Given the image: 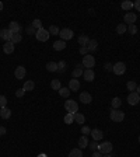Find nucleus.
Returning a JSON list of instances; mask_svg holds the SVG:
<instances>
[{
  "label": "nucleus",
  "instance_id": "f257e3e1",
  "mask_svg": "<svg viewBox=\"0 0 140 157\" xmlns=\"http://www.w3.org/2000/svg\"><path fill=\"white\" fill-rule=\"evenodd\" d=\"M109 118L112 119L113 122H122L125 119V112L123 111H119V109H111L109 112Z\"/></svg>",
  "mask_w": 140,
  "mask_h": 157
},
{
  "label": "nucleus",
  "instance_id": "f03ea898",
  "mask_svg": "<svg viewBox=\"0 0 140 157\" xmlns=\"http://www.w3.org/2000/svg\"><path fill=\"white\" fill-rule=\"evenodd\" d=\"M65 109L69 114H76L79 111V104L76 103L74 100H67L65 103Z\"/></svg>",
  "mask_w": 140,
  "mask_h": 157
},
{
  "label": "nucleus",
  "instance_id": "7ed1b4c3",
  "mask_svg": "<svg viewBox=\"0 0 140 157\" xmlns=\"http://www.w3.org/2000/svg\"><path fill=\"white\" fill-rule=\"evenodd\" d=\"M35 37H37L38 41H41V42H45V41H48L49 37H51V34H49L48 30H45V28H41V30H38L37 34H35Z\"/></svg>",
  "mask_w": 140,
  "mask_h": 157
},
{
  "label": "nucleus",
  "instance_id": "20e7f679",
  "mask_svg": "<svg viewBox=\"0 0 140 157\" xmlns=\"http://www.w3.org/2000/svg\"><path fill=\"white\" fill-rule=\"evenodd\" d=\"M94 65H95V58H94L92 55L88 54L83 58V66H84V67H87V69H92Z\"/></svg>",
  "mask_w": 140,
  "mask_h": 157
},
{
  "label": "nucleus",
  "instance_id": "39448f33",
  "mask_svg": "<svg viewBox=\"0 0 140 157\" xmlns=\"http://www.w3.org/2000/svg\"><path fill=\"white\" fill-rule=\"evenodd\" d=\"M112 72L116 75V76H122L125 72H126V65H125L123 62H118V63H115V65H113Z\"/></svg>",
  "mask_w": 140,
  "mask_h": 157
},
{
  "label": "nucleus",
  "instance_id": "423d86ee",
  "mask_svg": "<svg viewBox=\"0 0 140 157\" xmlns=\"http://www.w3.org/2000/svg\"><path fill=\"white\" fill-rule=\"evenodd\" d=\"M98 152H101L102 154H108V153L112 152V143L111 142H102L100 147H98Z\"/></svg>",
  "mask_w": 140,
  "mask_h": 157
},
{
  "label": "nucleus",
  "instance_id": "0eeeda50",
  "mask_svg": "<svg viewBox=\"0 0 140 157\" xmlns=\"http://www.w3.org/2000/svg\"><path fill=\"white\" fill-rule=\"evenodd\" d=\"M59 37H60V39H62V41L71 39V38H73V31H71L70 28H63V30H60Z\"/></svg>",
  "mask_w": 140,
  "mask_h": 157
},
{
  "label": "nucleus",
  "instance_id": "6e6552de",
  "mask_svg": "<svg viewBox=\"0 0 140 157\" xmlns=\"http://www.w3.org/2000/svg\"><path fill=\"white\" fill-rule=\"evenodd\" d=\"M25 75H27V69H25L24 66H18V67H16V70H14V76H16V79L22 80V79L25 77Z\"/></svg>",
  "mask_w": 140,
  "mask_h": 157
},
{
  "label": "nucleus",
  "instance_id": "1a4fd4ad",
  "mask_svg": "<svg viewBox=\"0 0 140 157\" xmlns=\"http://www.w3.org/2000/svg\"><path fill=\"white\" fill-rule=\"evenodd\" d=\"M123 20H125V22H126L128 25H130V24H135V22H136V20H137V16H136L133 11H129V13H126V14H125Z\"/></svg>",
  "mask_w": 140,
  "mask_h": 157
},
{
  "label": "nucleus",
  "instance_id": "9d476101",
  "mask_svg": "<svg viewBox=\"0 0 140 157\" xmlns=\"http://www.w3.org/2000/svg\"><path fill=\"white\" fill-rule=\"evenodd\" d=\"M139 101H140V96L136 91L130 93L129 96H128V103H129L130 105H137Z\"/></svg>",
  "mask_w": 140,
  "mask_h": 157
},
{
  "label": "nucleus",
  "instance_id": "9b49d317",
  "mask_svg": "<svg viewBox=\"0 0 140 157\" xmlns=\"http://www.w3.org/2000/svg\"><path fill=\"white\" fill-rule=\"evenodd\" d=\"M11 37H13V33H11L9 28H3V30H0V38L4 39L6 42L11 41Z\"/></svg>",
  "mask_w": 140,
  "mask_h": 157
},
{
  "label": "nucleus",
  "instance_id": "f8f14e48",
  "mask_svg": "<svg viewBox=\"0 0 140 157\" xmlns=\"http://www.w3.org/2000/svg\"><path fill=\"white\" fill-rule=\"evenodd\" d=\"M9 30H10L13 34H20L21 33V30H22V27L17 21H11L10 25H9Z\"/></svg>",
  "mask_w": 140,
  "mask_h": 157
},
{
  "label": "nucleus",
  "instance_id": "ddd939ff",
  "mask_svg": "<svg viewBox=\"0 0 140 157\" xmlns=\"http://www.w3.org/2000/svg\"><path fill=\"white\" fill-rule=\"evenodd\" d=\"M69 90L70 91H79L80 90V81L77 79H71L69 81Z\"/></svg>",
  "mask_w": 140,
  "mask_h": 157
},
{
  "label": "nucleus",
  "instance_id": "4468645a",
  "mask_svg": "<svg viewBox=\"0 0 140 157\" xmlns=\"http://www.w3.org/2000/svg\"><path fill=\"white\" fill-rule=\"evenodd\" d=\"M80 101L83 104H90L92 101V97H91V94L88 91H83L80 94Z\"/></svg>",
  "mask_w": 140,
  "mask_h": 157
},
{
  "label": "nucleus",
  "instance_id": "2eb2a0df",
  "mask_svg": "<svg viewBox=\"0 0 140 157\" xmlns=\"http://www.w3.org/2000/svg\"><path fill=\"white\" fill-rule=\"evenodd\" d=\"M90 135L92 136V140H95V142L101 140V139L104 137V133H102V130L101 129H92Z\"/></svg>",
  "mask_w": 140,
  "mask_h": 157
},
{
  "label": "nucleus",
  "instance_id": "dca6fc26",
  "mask_svg": "<svg viewBox=\"0 0 140 157\" xmlns=\"http://www.w3.org/2000/svg\"><path fill=\"white\" fill-rule=\"evenodd\" d=\"M83 76H84V80L86 81H94V79H95V75H94L92 69H86L84 73H83Z\"/></svg>",
  "mask_w": 140,
  "mask_h": 157
},
{
  "label": "nucleus",
  "instance_id": "f3484780",
  "mask_svg": "<svg viewBox=\"0 0 140 157\" xmlns=\"http://www.w3.org/2000/svg\"><path fill=\"white\" fill-rule=\"evenodd\" d=\"M3 52L7 55H10L14 52V43L11 42V41H9V42H6L4 45H3Z\"/></svg>",
  "mask_w": 140,
  "mask_h": 157
},
{
  "label": "nucleus",
  "instance_id": "a211bd4d",
  "mask_svg": "<svg viewBox=\"0 0 140 157\" xmlns=\"http://www.w3.org/2000/svg\"><path fill=\"white\" fill-rule=\"evenodd\" d=\"M65 48H66V42H65V41L59 39V41H55V42H53V49H55V51H63Z\"/></svg>",
  "mask_w": 140,
  "mask_h": 157
},
{
  "label": "nucleus",
  "instance_id": "6ab92c4d",
  "mask_svg": "<svg viewBox=\"0 0 140 157\" xmlns=\"http://www.w3.org/2000/svg\"><path fill=\"white\" fill-rule=\"evenodd\" d=\"M79 149H81V150H83V149H86V147H88V139H87V136H81L80 139H79Z\"/></svg>",
  "mask_w": 140,
  "mask_h": 157
},
{
  "label": "nucleus",
  "instance_id": "aec40b11",
  "mask_svg": "<svg viewBox=\"0 0 140 157\" xmlns=\"http://www.w3.org/2000/svg\"><path fill=\"white\" fill-rule=\"evenodd\" d=\"M34 87H35V83H34L32 80H28L24 83V86H22V90L24 91H32Z\"/></svg>",
  "mask_w": 140,
  "mask_h": 157
},
{
  "label": "nucleus",
  "instance_id": "412c9836",
  "mask_svg": "<svg viewBox=\"0 0 140 157\" xmlns=\"http://www.w3.org/2000/svg\"><path fill=\"white\" fill-rule=\"evenodd\" d=\"M83 73H84V70H83L81 65H77L76 66V69L73 70V73H71V76H73V79H77V77H80Z\"/></svg>",
  "mask_w": 140,
  "mask_h": 157
},
{
  "label": "nucleus",
  "instance_id": "4be33fe9",
  "mask_svg": "<svg viewBox=\"0 0 140 157\" xmlns=\"http://www.w3.org/2000/svg\"><path fill=\"white\" fill-rule=\"evenodd\" d=\"M0 116H1L3 119H9L11 116V111L7 108V107H4V108L0 109Z\"/></svg>",
  "mask_w": 140,
  "mask_h": 157
},
{
  "label": "nucleus",
  "instance_id": "5701e85b",
  "mask_svg": "<svg viewBox=\"0 0 140 157\" xmlns=\"http://www.w3.org/2000/svg\"><path fill=\"white\" fill-rule=\"evenodd\" d=\"M98 48V42L95 39H90V42L87 45V49H88V52H94L95 49Z\"/></svg>",
  "mask_w": 140,
  "mask_h": 157
},
{
  "label": "nucleus",
  "instance_id": "b1692460",
  "mask_svg": "<svg viewBox=\"0 0 140 157\" xmlns=\"http://www.w3.org/2000/svg\"><path fill=\"white\" fill-rule=\"evenodd\" d=\"M122 9H123V10H126V11H129V10H132V9H133V1H130V0H125V1H122Z\"/></svg>",
  "mask_w": 140,
  "mask_h": 157
},
{
  "label": "nucleus",
  "instance_id": "393cba45",
  "mask_svg": "<svg viewBox=\"0 0 140 157\" xmlns=\"http://www.w3.org/2000/svg\"><path fill=\"white\" fill-rule=\"evenodd\" d=\"M74 122L76 124H84L86 122V118H84V115L80 114V112H76L74 114Z\"/></svg>",
  "mask_w": 140,
  "mask_h": 157
},
{
  "label": "nucleus",
  "instance_id": "a878e982",
  "mask_svg": "<svg viewBox=\"0 0 140 157\" xmlns=\"http://www.w3.org/2000/svg\"><path fill=\"white\" fill-rule=\"evenodd\" d=\"M51 87H52L53 90H58V91H59L60 88H62V83H60L59 79H53V80L51 81Z\"/></svg>",
  "mask_w": 140,
  "mask_h": 157
},
{
  "label": "nucleus",
  "instance_id": "bb28decb",
  "mask_svg": "<svg viewBox=\"0 0 140 157\" xmlns=\"http://www.w3.org/2000/svg\"><path fill=\"white\" fill-rule=\"evenodd\" d=\"M46 69H48V72H58V63L56 62H48L46 63Z\"/></svg>",
  "mask_w": 140,
  "mask_h": 157
},
{
  "label": "nucleus",
  "instance_id": "cd10ccee",
  "mask_svg": "<svg viewBox=\"0 0 140 157\" xmlns=\"http://www.w3.org/2000/svg\"><path fill=\"white\" fill-rule=\"evenodd\" d=\"M88 42H90V38H88L87 35H80V37H79V43H80L81 46H87Z\"/></svg>",
  "mask_w": 140,
  "mask_h": 157
},
{
  "label": "nucleus",
  "instance_id": "c85d7f7f",
  "mask_svg": "<svg viewBox=\"0 0 140 157\" xmlns=\"http://www.w3.org/2000/svg\"><path fill=\"white\" fill-rule=\"evenodd\" d=\"M59 96L60 97H63V98H67L70 96V90H69V87H62L59 90Z\"/></svg>",
  "mask_w": 140,
  "mask_h": 157
},
{
  "label": "nucleus",
  "instance_id": "c756f323",
  "mask_svg": "<svg viewBox=\"0 0 140 157\" xmlns=\"http://www.w3.org/2000/svg\"><path fill=\"white\" fill-rule=\"evenodd\" d=\"M69 157H83V152H81V149H73V150H70Z\"/></svg>",
  "mask_w": 140,
  "mask_h": 157
},
{
  "label": "nucleus",
  "instance_id": "7c9ffc66",
  "mask_svg": "<svg viewBox=\"0 0 140 157\" xmlns=\"http://www.w3.org/2000/svg\"><path fill=\"white\" fill-rule=\"evenodd\" d=\"M128 31V27H126V24H119L118 27H116V34L119 35H122V34H126Z\"/></svg>",
  "mask_w": 140,
  "mask_h": 157
},
{
  "label": "nucleus",
  "instance_id": "2f4dec72",
  "mask_svg": "<svg viewBox=\"0 0 140 157\" xmlns=\"http://www.w3.org/2000/svg\"><path fill=\"white\" fill-rule=\"evenodd\" d=\"M112 108L113 109H118L121 105H122V101H121V98L119 97H115V98H112Z\"/></svg>",
  "mask_w": 140,
  "mask_h": 157
},
{
  "label": "nucleus",
  "instance_id": "473e14b6",
  "mask_svg": "<svg viewBox=\"0 0 140 157\" xmlns=\"http://www.w3.org/2000/svg\"><path fill=\"white\" fill-rule=\"evenodd\" d=\"M48 31H49V34H51V35H59V33H60L59 27H56V25H51Z\"/></svg>",
  "mask_w": 140,
  "mask_h": 157
},
{
  "label": "nucleus",
  "instance_id": "72a5a7b5",
  "mask_svg": "<svg viewBox=\"0 0 140 157\" xmlns=\"http://www.w3.org/2000/svg\"><path fill=\"white\" fill-rule=\"evenodd\" d=\"M21 39H22V37H21V34H13V37H11V42L14 43H18V42H21Z\"/></svg>",
  "mask_w": 140,
  "mask_h": 157
},
{
  "label": "nucleus",
  "instance_id": "f704fd0d",
  "mask_svg": "<svg viewBox=\"0 0 140 157\" xmlns=\"http://www.w3.org/2000/svg\"><path fill=\"white\" fill-rule=\"evenodd\" d=\"M31 25H32V27L38 31V30H41V28H42V21H41L39 18H35V20L32 21V24H31Z\"/></svg>",
  "mask_w": 140,
  "mask_h": 157
},
{
  "label": "nucleus",
  "instance_id": "c9c22d12",
  "mask_svg": "<svg viewBox=\"0 0 140 157\" xmlns=\"http://www.w3.org/2000/svg\"><path fill=\"white\" fill-rule=\"evenodd\" d=\"M74 122V114H69L67 112V115L65 116V124L70 125V124H73Z\"/></svg>",
  "mask_w": 140,
  "mask_h": 157
},
{
  "label": "nucleus",
  "instance_id": "e433bc0d",
  "mask_svg": "<svg viewBox=\"0 0 140 157\" xmlns=\"http://www.w3.org/2000/svg\"><path fill=\"white\" fill-rule=\"evenodd\" d=\"M126 87H128V90H129L130 93H133V91H136V88H137V84H136L135 81H128Z\"/></svg>",
  "mask_w": 140,
  "mask_h": 157
},
{
  "label": "nucleus",
  "instance_id": "4c0bfd02",
  "mask_svg": "<svg viewBox=\"0 0 140 157\" xmlns=\"http://www.w3.org/2000/svg\"><path fill=\"white\" fill-rule=\"evenodd\" d=\"M98 147H100V145H98L95 140H92L91 143H88V149H90L91 152H98Z\"/></svg>",
  "mask_w": 140,
  "mask_h": 157
},
{
  "label": "nucleus",
  "instance_id": "58836bf2",
  "mask_svg": "<svg viewBox=\"0 0 140 157\" xmlns=\"http://www.w3.org/2000/svg\"><path fill=\"white\" fill-rule=\"evenodd\" d=\"M128 33H129L130 35H135V34L137 33V27H136L135 24H130V25H128Z\"/></svg>",
  "mask_w": 140,
  "mask_h": 157
},
{
  "label": "nucleus",
  "instance_id": "ea45409f",
  "mask_svg": "<svg viewBox=\"0 0 140 157\" xmlns=\"http://www.w3.org/2000/svg\"><path fill=\"white\" fill-rule=\"evenodd\" d=\"M65 70H66V62H65V60H60L59 63H58V72L63 73Z\"/></svg>",
  "mask_w": 140,
  "mask_h": 157
},
{
  "label": "nucleus",
  "instance_id": "a19ab883",
  "mask_svg": "<svg viewBox=\"0 0 140 157\" xmlns=\"http://www.w3.org/2000/svg\"><path fill=\"white\" fill-rule=\"evenodd\" d=\"M25 31H27L28 35H35V34H37V30H35V28H34L32 25L27 27V28H25Z\"/></svg>",
  "mask_w": 140,
  "mask_h": 157
},
{
  "label": "nucleus",
  "instance_id": "79ce46f5",
  "mask_svg": "<svg viewBox=\"0 0 140 157\" xmlns=\"http://www.w3.org/2000/svg\"><path fill=\"white\" fill-rule=\"evenodd\" d=\"M7 105V98L4 96H0V108H4Z\"/></svg>",
  "mask_w": 140,
  "mask_h": 157
},
{
  "label": "nucleus",
  "instance_id": "37998d69",
  "mask_svg": "<svg viewBox=\"0 0 140 157\" xmlns=\"http://www.w3.org/2000/svg\"><path fill=\"white\" fill-rule=\"evenodd\" d=\"M81 133H83L84 136L90 135V133H91V129H90L88 126H83V128H81Z\"/></svg>",
  "mask_w": 140,
  "mask_h": 157
},
{
  "label": "nucleus",
  "instance_id": "c03bdc74",
  "mask_svg": "<svg viewBox=\"0 0 140 157\" xmlns=\"http://www.w3.org/2000/svg\"><path fill=\"white\" fill-rule=\"evenodd\" d=\"M80 54L83 55V56L88 55V49H87V46H80Z\"/></svg>",
  "mask_w": 140,
  "mask_h": 157
},
{
  "label": "nucleus",
  "instance_id": "a18cd8bd",
  "mask_svg": "<svg viewBox=\"0 0 140 157\" xmlns=\"http://www.w3.org/2000/svg\"><path fill=\"white\" fill-rule=\"evenodd\" d=\"M24 94H25V91H24V90H22V88H21V90H17V91H16V97L21 98L22 96H24Z\"/></svg>",
  "mask_w": 140,
  "mask_h": 157
},
{
  "label": "nucleus",
  "instance_id": "49530a36",
  "mask_svg": "<svg viewBox=\"0 0 140 157\" xmlns=\"http://www.w3.org/2000/svg\"><path fill=\"white\" fill-rule=\"evenodd\" d=\"M112 67H113V65H112V63H105V70H108V72H112Z\"/></svg>",
  "mask_w": 140,
  "mask_h": 157
},
{
  "label": "nucleus",
  "instance_id": "de8ad7c7",
  "mask_svg": "<svg viewBox=\"0 0 140 157\" xmlns=\"http://www.w3.org/2000/svg\"><path fill=\"white\" fill-rule=\"evenodd\" d=\"M133 4H135L133 7H135L136 10H137V11H140V0H136V1L133 3Z\"/></svg>",
  "mask_w": 140,
  "mask_h": 157
},
{
  "label": "nucleus",
  "instance_id": "09e8293b",
  "mask_svg": "<svg viewBox=\"0 0 140 157\" xmlns=\"http://www.w3.org/2000/svg\"><path fill=\"white\" fill-rule=\"evenodd\" d=\"M6 132H7V129H6L4 126H0V136L6 135Z\"/></svg>",
  "mask_w": 140,
  "mask_h": 157
},
{
  "label": "nucleus",
  "instance_id": "8fccbe9b",
  "mask_svg": "<svg viewBox=\"0 0 140 157\" xmlns=\"http://www.w3.org/2000/svg\"><path fill=\"white\" fill-rule=\"evenodd\" d=\"M92 157H102L101 152H92Z\"/></svg>",
  "mask_w": 140,
  "mask_h": 157
},
{
  "label": "nucleus",
  "instance_id": "3c124183",
  "mask_svg": "<svg viewBox=\"0 0 140 157\" xmlns=\"http://www.w3.org/2000/svg\"><path fill=\"white\" fill-rule=\"evenodd\" d=\"M136 93H137V94H139V96H140V84H139V86H137V88H136Z\"/></svg>",
  "mask_w": 140,
  "mask_h": 157
},
{
  "label": "nucleus",
  "instance_id": "603ef678",
  "mask_svg": "<svg viewBox=\"0 0 140 157\" xmlns=\"http://www.w3.org/2000/svg\"><path fill=\"white\" fill-rule=\"evenodd\" d=\"M102 157H112V156H111V153H108V154H102Z\"/></svg>",
  "mask_w": 140,
  "mask_h": 157
},
{
  "label": "nucleus",
  "instance_id": "864d4df0",
  "mask_svg": "<svg viewBox=\"0 0 140 157\" xmlns=\"http://www.w3.org/2000/svg\"><path fill=\"white\" fill-rule=\"evenodd\" d=\"M3 10V3H1V1H0V11Z\"/></svg>",
  "mask_w": 140,
  "mask_h": 157
},
{
  "label": "nucleus",
  "instance_id": "5fc2aeb1",
  "mask_svg": "<svg viewBox=\"0 0 140 157\" xmlns=\"http://www.w3.org/2000/svg\"><path fill=\"white\" fill-rule=\"evenodd\" d=\"M39 157H46V156H45V154H41V156H39Z\"/></svg>",
  "mask_w": 140,
  "mask_h": 157
},
{
  "label": "nucleus",
  "instance_id": "6e6d98bb",
  "mask_svg": "<svg viewBox=\"0 0 140 157\" xmlns=\"http://www.w3.org/2000/svg\"><path fill=\"white\" fill-rule=\"evenodd\" d=\"M139 143H140V136H139Z\"/></svg>",
  "mask_w": 140,
  "mask_h": 157
},
{
  "label": "nucleus",
  "instance_id": "4d7b16f0",
  "mask_svg": "<svg viewBox=\"0 0 140 157\" xmlns=\"http://www.w3.org/2000/svg\"><path fill=\"white\" fill-rule=\"evenodd\" d=\"M139 157H140V156H139Z\"/></svg>",
  "mask_w": 140,
  "mask_h": 157
}]
</instances>
